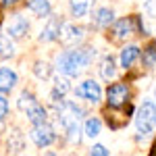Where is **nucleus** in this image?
Returning a JSON list of instances; mask_svg holds the SVG:
<instances>
[{
	"label": "nucleus",
	"mask_w": 156,
	"mask_h": 156,
	"mask_svg": "<svg viewBox=\"0 0 156 156\" xmlns=\"http://www.w3.org/2000/svg\"><path fill=\"white\" fill-rule=\"evenodd\" d=\"M140 46H135V44H129V46H125V48L121 50V67L127 71V69H131L133 65H135V60L140 58Z\"/></svg>",
	"instance_id": "13"
},
{
	"label": "nucleus",
	"mask_w": 156,
	"mask_h": 156,
	"mask_svg": "<svg viewBox=\"0 0 156 156\" xmlns=\"http://www.w3.org/2000/svg\"><path fill=\"white\" fill-rule=\"evenodd\" d=\"M148 156H156V142L152 144V148H150V154H148Z\"/></svg>",
	"instance_id": "29"
},
{
	"label": "nucleus",
	"mask_w": 156,
	"mask_h": 156,
	"mask_svg": "<svg viewBox=\"0 0 156 156\" xmlns=\"http://www.w3.org/2000/svg\"><path fill=\"white\" fill-rule=\"evenodd\" d=\"M100 131H102V121L98 119V117H90V119L85 121L83 125V135L85 137H98L100 135Z\"/></svg>",
	"instance_id": "19"
},
{
	"label": "nucleus",
	"mask_w": 156,
	"mask_h": 156,
	"mask_svg": "<svg viewBox=\"0 0 156 156\" xmlns=\"http://www.w3.org/2000/svg\"><path fill=\"white\" fill-rule=\"evenodd\" d=\"M85 37V29L81 25H73V23H65L62 25V31H60V42L67 44V46H73V44H79Z\"/></svg>",
	"instance_id": "10"
},
{
	"label": "nucleus",
	"mask_w": 156,
	"mask_h": 156,
	"mask_svg": "<svg viewBox=\"0 0 156 156\" xmlns=\"http://www.w3.org/2000/svg\"><path fill=\"white\" fill-rule=\"evenodd\" d=\"M54 112H56V121L65 131V137L71 142V144H79L81 142V125L79 121L85 115V110L79 104H75L73 100H62L58 104H54Z\"/></svg>",
	"instance_id": "2"
},
{
	"label": "nucleus",
	"mask_w": 156,
	"mask_h": 156,
	"mask_svg": "<svg viewBox=\"0 0 156 156\" xmlns=\"http://www.w3.org/2000/svg\"><path fill=\"white\" fill-rule=\"evenodd\" d=\"M29 140L37 146V148H50L56 142V131L50 123H40V125H31L29 129Z\"/></svg>",
	"instance_id": "4"
},
{
	"label": "nucleus",
	"mask_w": 156,
	"mask_h": 156,
	"mask_svg": "<svg viewBox=\"0 0 156 156\" xmlns=\"http://www.w3.org/2000/svg\"><path fill=\"white\" fill-rule=\"evenodd\" d=\"M75 96L81 98V100H87L92 104H98L102 100V87L96 79H83L81 83H77V87L73 90Z\"/></svg>",
	"instance_id": "5"
},
{
	"label": "nucleus",
	"mask_w": 156,
	"mask_h": 156,
	"mask_svg": "<svg viewBox=\"0 0 156 156\" xmlns=\"http://www.w3.org/2000/svg\"><path fill=\"white\" fill-rule=\"evenodd\" d=\"M144 11H146V15H148V17L156 19V0H146Z\"/></svg>",
	"instance_id": "27"
},
{
	"label": "nucleus",
	"mask_w": 156,
	"mask_h": 156,
	"mask_svg": "<svg viewBox=\"0 0 156 156\" xmlns=\"http://www.w3.org/2000/svg\"><path fill=\"white\" fill-rule=\"evenodd\" d=\"M154 108H156V90H154Z\"/></svg>",
	"instance_id": "31"
},
{
	"label": "nucleus",
	"mask_w": 156,
	"mask_h": 156,
	"mask_svg": "<svg viewBox=\"0 0 156 156\" xmlns=\"http://www.w3.org/2000/svg\"><path fill=\"white\" fill-rule=\"evenodd\" d=\"M90 156H108L106 146H102V144H94L92 148H90Z\"/></svg>",
	"instance_id": "26"
},
{
	"label": "nucleus",
	"mask_w": 156,
	"mask_h": 156,
	"mask_svg": "<svg viewBox=\"0 0 156 156\" xmlns=\"http://www.w3.org/2000/svg\"><path fill=\"white\" fill-rule=\"evenodd\" d=\"M34 75H36L37 79H50V77H52V69H50L48 62L37 60L36 65H34Z\"/></svg>",
	"instance_id": "24"
},
{
	"label": "nucleus",
	"mask_w": 156,
	"mask_h": 156,
	"mask_svg": "<svg viewBox=\"0 0 156 156\" xmlns=\"http://www.w3.org/2000/svg\"><path fill=\"white\" fill-rule=\"evenodd\" d=\"M19 0H2V6H15Z\"/></svg>",
	"instance_id": "28"
},
{
	"label": "nucleus",
	"mask_w": 156,
	"mask_h": 156,
	"mask_svg": "<svg viewBox=\"0 0 156 156\" xmlns=\"http://www.w3.org/2000/svg\"><path fill=\"white\" fill-rule=\"evenodd\" d=\"M129 100V85L117 81V83H110L106 87V102L110 108H121L127 104Z\"/></svg>",
	"instance_id": "6"
},
{
	"label": "nucleus",
	"mask_w": 156,
	"mask_h": 156,
	"mask_svg": "<svg viewBox=\"0 0 156 156\" xmlns=\"http://www.w3.org/2000/svg\"><path fill=\"white\" fill-rule=\"evenodd\" d=\"M44 156H58V154H56L54 150H46V152H44Z\"/></svg>",
	"instance_id": "30"
},
{
	"label": "nucleus",
	"mask_w": 156,
	"mask_h": 156,
	"mask_svg": "<svg viewBox=\"0 0 156 156\" xmlns=\"http://www.w3.org/2000/svg\"><path fill=\"white\" fill-rule=\"evenodd\" d=\"M23 146H25L23 135L17 131V129L11 131V135H9V154H19L23 150Z\"/></svg>",
	"instance_id": "21"
},
{
	"label": "nucleus",
	"mask_w": 156,
	"mask_h": 156,
	"mask_svg": "<svg viewBox=\"0 0 156 156\" xmlns=\"http://www.w3.org/2000/svg\"><path fill=\"white\" fill-rule=\"evenodd\" d=\"M135 127H137V133L142 135H148L156 129V108L154 102L150 100H144L142 106L137 108L135 112Z\"/></svg>",
	"instance_id": "3"
},
{
	"label": "nucleus",
	"mask_w": 156,
	"mask_h": 156,
	"mask_svg": "<svg viewBox=\"0 0 156 156\" xmlns=\"http://www.w3.org/2000/svg\"><path fill=\"white\" fill-rule=\"evenodd\" d=\"M6 37L11 40H23L29 34V21L25 19L23 15H12L11 19L6 21Z\"/></svg>",
	"instance_id": "8"
},
{
	"label": "nucleus",
	"mask_w": 156,
	"mask_h": 156,
	"mask_svg": "<svg viewBox=\"0 0 156 156\" xmlns=\"http://www.w3.org/2000/svg\"><path fill=\"white\" fill-rule=\"evenodd\" d=\"M135 29H137V31H144V27H142V23H140V19H137V17H125V19L115 21L112 34H115L117 40H125V37H129L131 34H135Z\"/></svg>",
	"instance_id": "7"
},
{
	"label": "nucleus",
	"mask_w": 156,
	"mask_h": 156,
	"mask_svg": "<svg viewBox=\"0 0 156 156\" xmlns=\"http://www.w3.org/2000/svg\"><path fill=\"white\" fill-rule=\"evenodd\" d=\"M92 23L96 25V27H110V25L115 23V12H112V9H108V6L98 9L92 15Z\"/></svg>",
	"instance_id": "15"
},
{
	"label": "nucleus",
	"mask_w": 156,
	"mask_h": 156,
	"mask_svg": "<svg viewBox=\"0 0 156 156\" xmlns=\"http://www.w3.org/2000/svg\"><path fill=\"white\" fill-rule=\"evenodd\" d=\"M71 92V83H69V77L65 75H56L52 77V90H50V100H52V106L58 104L65 100V96Z\"/></svg>",
	"instance_id": "9"
},
{
	"label": "nucleus",
	"mask_w": 156,
	"mask_h": 156,
	"mask_svg": "<svg viewBox=\"0 0 156 156\" xmlns=\"http://www.w3.org/2000/svg\"><path fill=\"white\" fill-rule=\"evenodd\" d=\"M9 110H11V104H9V98L0 94V123L9 117Z\"/></svg>",
	"instance_id": "25"
},
{
	"label": "nucleus",
	"mask_w": 156,
	"mask_h": 156,
	"mask_svg": "<svg viewBox=\"0 0 156 156\" xmlns=\"http://www.w3.org/2000/svg\"><path fill=\"white\" fill-rule=\"evenodd\" d=\"M92 6H94V0H69V11L75 19L87 17L92 12Z\"/></svg>",
	"instance_id": "14"
},
{
	"label": "nucleus",
	"mask_w": 156,
	"mask_h": 156,
	"mask_svg": "<svg viewBox=\"0 0 156 156\" xmlns=\"http://www.w3.org/2000/svg\"><path fill=\"white\" fill-rule=\"evenodd\" d=\"M100 75H102V79H106V81H110V79L117 75V65H115L112 54H106L104 58L100 60Z\"/></svg>",
	"instance_id": "18"
},
{
	"label": "nucleus",
	"mask_w": 156,
	"mask_h": 156,
	"mask_svg": "<svg viewBox=\"0 0 156 156\" xmlns=\"http://www.w3.org/2000/svg\"><path fill=\"white\" fill-rule=\"evenodd\" d=\"M25 115H27V121H29L31 125H40V123H48V110H46V108L42 106L40 102H37V104H34V106L29 108V110H27Z\"/></svg>",
	"instance_id": "16"
},
{
	"label": "nucleus",
	"mask_w": 156,
	"mask_h": 156,
	"mask_svg": "<svg viewBox=\"0 0 156 156\" xmlns=\"http://www.w3.org/2000/svg\"><path fill=\"white\" fill-rule=\"evenodd\" d=\"M144 67H154L156 65V42H150L144 48V52H140Z\"/></svg>",
	"instance_id": "22"
},
{
	"label": "nucleus",
	"mask_w": 156,
	"mask_h": 156,
	"mask_svg": "<svg viewBox=\"0 0 156 156\" xmlns=\"http://www.w3.org/2000/svg\"><path fill=\"white\" fill-rule=\"evenodd\" d=\"M62 25H65V21L60 17H48V23L44 25V29L40 34V42H56L60 37Z\"/></svg>",
	"instance_id": "11"
},
{
	"label": "nucleus",
	"mask_w": 156,
	"mask_h": 156,
	"mask_svg": "<svg viewBox=\"0 0 156 156\" xmlns=\"http://www.w3.org/2000/svg\"><path fill=\"white\" fill-rule=\"evenodd\" d=\"M34 104H37V98L34 96L31 92H27V90H25V92H21V94H19V100H17V108H19L21 112H27V110L34 106Z\"/></svg>",
	"instance_id": "20"
},
{
	"label": "nucleus",
	"mask_w": 156,
	"mask_h": 156,
	"mask_svg": "<svg viewBox=\"0 0 156 156\" xmlns=\"http://www.w3.org/2000/svg\"><path fill=\"white\" fill-rule=\"evenodd\" d=\"M94 56H96V48H92V46L62 50L56 56V71L65 77H79L90 67Z\"/></svg>",
	"instance_id": "1"
},
{
	"label": "nucleus",
	"mask_w": 156,
	"mask_h": 156,
	"mask_svg": "<svg viewBox=\"0 0 156 156\" xmlns=\"http://www.w3.org/2000/svg\"><path fill=\"white\" fill-rule=\"evenodd\" d=\"M27 9L34 12L36 17H50L52 15V4H50V0H29L27 2Z\"/></svg>",
	"instance_id": "17"
},
{
	"label": "nucleus",
	"mask_w": 156,
	"mask_h": 156,
	"mask_svg": "<svg viewBox=\"0 0 156 156\" xmlns=\"http://www.w3.org/2000/svg\"><path fill=\"white\" fill-rule=\"evenodd\" d=\"M15 56V44L11 42V37L0 36V58H12Z\"/></svg>",
	"instance_id": "23"
},
{
	"label": "nucleus",
	"mask_w": 156,
	"mask_h": 156,
	"mask_svg": "<svg viewBox=\"0 0 156 156\" xmlns=\"http://www.w3.org/2000/svg\"><path fill=\"white\" fill-rule=\"evenodd\" d=\"M19 83V75L17 71H12L11 67H0V94L6 96Z\"/></svg>",
	"instance_id": "12"
}]
</instances>
